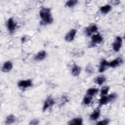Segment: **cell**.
Segmentation results:
<instances>
[{"label":"cell","mask_w":125,"mask_h":125,"mask_svg":"<svg viewBox=\"0 0 125 125\" xmlns=\"http://www.w3.org/2000/svg\"><path fill=\"white\" fill-rule=\"evenodd\" d=\"M40 16L42 20L41 23L43 24H50L53 22V18L49 8H43L42 9L40 12Z\"/></svg>","instance_id":"1"},{"label":"cell","mask_w":125,"mask_h":125,"mask_svg":"<svg viewBox=\"0 0 125 125\" xmlns=\"http://www.w3.org/2000/svg\"><path fill=\"white\" fill-rule=\"evenodd\" d=\"M123 42L122 38L120 36L116 37L115 41L113 43V49L116 52H118L120 50Z\"/></svg>","instance_id":"2"},{"label":"cell","mask_w":125,"mask_h":125,"mask_svg":"<svg viewBox=\"0 0 125 125\" xmlns=\"http://www.w3.org/2000/svg\"><path fill=\"white\" fill-rule=\"evenodd\" d=\"M18 85L19 87L22 88L23 89H25L27 87L32 86V81L30 79L26 80H21L19 82Z\"/></svg>","instance_id":"3"},{"label":"cell","mask_w":125,"mask_h":125,"mask_svg":"<svg viewBox=\"0 0 125 125\" xmlns=\"http://www.w3.org/2000/svg\"><path fill=\"white\" fill-rule=\"evenodd\" d=\"M54 104H55V101H54V100L50 97H48L44 101L43 106L42 108L43 111H45L49 107L53 106Z\"/></svg>","instance_id":"4"},{"label":"cell","mask_w":125,"mask_h":125,"mask_svg":"<svg viewBox=\"0 0 125 125\" xmlns=\"http://www.w3.org/2000/svg\"><path fill=\"white\" fill-rule=\"evenodd\" d=\"M77 33V30L75 29H71L68 33L66 34L65 36V40L68 42H70L74 40L75 35Z\"/></svg>","instance_id":"5"},{"label":"cell","mask_w":125,"mask_h":125,"mask_svg":"<svg viewBox=\"0 0 125 125\" xmlns=\"http://www.w3.org/2000/svg\"><path fill=\"white\" fill-rule=\"evenodd\" d=\"M103 40V38L102 36L98 33L96 34H94L92 36L91 38V43L92 45H95L97 43H100L102 42Z\"/></svg>","instance_id":"6"},{"label":"cell","mask_w":125,"mask_h":125,"mask_svg":"<svg viewBox=\"0 0 125 125\" xmlns=\"http://www.w3.org/2000/svg\"><path fill=\"white\" fill-rule=\"evenodd\" d=\"M7 26L8 30L10 31V32L13 33L16 28L17 24L14 21L12 18H10L7 21Z\"/></svg>","instance_id":"7"},{"label":"cell","mask_w":125,"mask_h":125,"mask_svg":"<svg viewBox=\"0 0 125 125\" xmlns=\"http://www.w3.org/2000/svg\"><path fill=\"white\" fill-rule=\"evenodd\" d=\"M123 61L121 57H118L116 59L110 62H109L108 65H109V66L110 67H115L120 65L121 64L123 63Z\"/></svg>","instance_id":"8"},{"label":"cell","mask_w":125,"mask_h":125,"mask_svg":"<svg viewBox=\"0 0 125 125\" xmlns=\"http://www.w3.org/2000/svg\"><path fill=\"white\" fill-rule=\"evenodd\" d=\"M98 30V27L95 24H93L90 26L86 28L85 30V34L87 36H89L91 35L92 33L96 32Z\"/></svg>","instance_id":"9"},{"label":"cell","mask_w":125,"mask_h":125,"mask_svg":"<svg viewBox=\"0 0 125 125\" xmlns=\"http://www.w3.org/2000/svg\"><path fill=\"white\" fill-rule=\"evenodd\" d=\"M13 67L12 63L10 61H6L3 64L2 67V71L4 72H7L10 71Z\"/></svg>","instance_id":"10"},{"label":"cell","mask_w":125,"mask_h":125,"mask_svg":"<svg viewBox=\"0 0 125 125\" xmlns=\"http://www.w3.org/2000/svg\"><path fill=\"white\" fill-rule=\"evenodd\" d=\"M46 56V53L44 50H42L38 53L35 57V60L37 61H41L43 60Z\"/></svg>","instance_id":"11"},{"label":"cell","mask_w":125,"mask_h":125,"mask_svg":"<svg viewBox=\"0 0 125 125\" xmlns=\"http://www.w3.org/2000/svg\"><path fill=\"white\" fill-rule=\"evenodd\" d=\"M108 63L109 62H107L105 60H103L101 62V63L100 65L99 69V72L101 73L104 72L107 69V68L109 66Z\"/></svg>","instance_id":"12"},{"label":"cell","mask_w":125,"mask_h":125,"mask_svg":"<svg viewBox=\"0 0 125 125\" xmlns=\"http://www.w3.org/2000/svg\"><path fill=\"white\" fill-rule=\"evenodd\" d=\"M81 71V69L80 68V66H79L77 65H74L73 66V67L72 68V70H71V74L72 75L74 76V77H76L78 76Z\"/></svg>","instance_id":"13"},{"label":"cell","mask_w":125,"mask_h":125,"mask_svg":"<svg viewBox=\"0 0 125 125\" xmlns=\"http://www.w3.org/2000/svg\"><path fill=\"white\" fill-rule=\"evenodd\" d=\"M100 113H101V111L100 109L97 108L95 109L93 111V112L90 115V119L93 121L97 120L100 115Z\"/></svg>","instance_id":"14"},{"label":"cell","mask_w":125,"mask_h":125,"mask_svg":"<svg viewBox=\"0 0 125 125\" xmlns=\"http://www.w3.org/2000/svg\"><path fill=\"white\" fill-rule=\"evenodd\" d=\"M70 125H82L83 124V119L81 118H76L73 119L68 123Z\"/></svg>","instance_id":"15"},{"label":"cell","mask_w":125,"mask_h":125,"mask_svg":"<svg viewBox=\"0 0 125 125\" xmlns=\"http://www.w3.org/2000/svg\"><path fill=\"white\" fill-rule=\"evenodd\" d=\"M112 9V7L111 5L109 4H107L105 5H104L103 6H102L100 8V10L101 12L104 14H106L107 13H108Z\"/></svg>","instance_id":"16"},{"label":"cell","mask_w":125,"mask_h":125,"mask_svg":"<svg viewBox=\"0 0 125 125\" xmlns=\"http://www.w3.org/2000/svg\"><path fill=\"white\" fill-rule=\"evenodd\" d=\"M106 81V78L104 76H98L96 78L95 82L98 85H102Z\"/></svg>","instance_id":"17"},{"label":"cell","mask_w":125,"mask_h":125,"mask_svg":"<svg viewBox=\"0 0 125 125\" xmlns=\"http://www.w3.org/2000/svg\"><path fill=\"white\" fill-rule=\"evenodd\" d=\"M109 102L107 96L105 95H103L99 100V105L100 106L106 104Z\"/></svg>","instance_id":"18"},{"label":"cell","mask_w":125,"mask_h":125,"mask_svg":"<svg viewBox=\"0 0 125 125\" xmlns=\"http://www.w3.org/2000/svg\"><path fill=\"white\" fill-rule=\"evenodd\" d=\"M16 120L15 117L13 115H9L8 116L5 120V124L7 125L13 123Z\"/></svg>","instance_id":"19"},{"label":"cell","mask_w":125,"mask_h":125,"mask_svg":"<svg viewBox=\"0 0 125 125\" xmlns=\"http://www.w3.org/2000/svg\"><path fill=\"white\" fill-rule=\"evenodd\" d=\"M99 91V89L96 88H89L87 91V94L88 95L90 96H93L95 95Z\"/></svg>","instance_id":"20"},{"label":"cell","mask_w":125,"mask_h":125,"mask_svg":"<svg viewBox=\"0 0 125 125\" xmlns=\"http://www.w3.org/2000/svg\"><path fill=\"white\" fill-rule=\"evenodd\" d=\"M92 99V97L87 95L84 97L83 102L84 104L87 105V104H89L91 103Z\"/></svg>","instance_id":"21"},{"label":"cell","mask_w":125,"mask_h":125,"mask_svg":"<svg viewBox=\"0 0 125 125\" xmlns=\"http://www.w3.org/2000/svg\"><path fill=\"white\" fill-rule=\"evenodd\" d=\"M78 2L77 0H70L66 2V5L68 7H71L75 6Z\"/></svg>","instance_id":"22"},{"label":"cell","mask_w":125,"mask_h":125,"mask_svg":"<svg viewBox=\"0 0 125 125\" xmlns=\"http://www.w3.org/2000/svg\"><path fill=\"white\" fill-rule=\"evenodd\" d=\"M109 89V87L104 86L101 90V93L102 95H106L107 94Z\"/></svg>","instance_id":"23"},{"label":"cell","mask_w":125,"mask_h":125,"mask_svg":"<svg viewBox=\"0 0 125 125\" xmlns=\"http://www.w3.org/2000/svg\"><path fill=\"white\" fill-rule=\"evenodd\" d=\"M117 95L116 93H111V94H110L109 96H107L109 102L114 101L117 98Z\"/></svg>","instance_id":"24"},{"label":"cell","mask_w":125,"mask_h":125,"mask_svg":"<svg viewBox=\"0 0 125 125\" xmlns=\"http://www.w3.org/2000/svg\"><path fill=\"white\" fill-rule=\"evenodd\" d=\"M109 122V120L106 119H104L102 121H101L98 122L97 123V125H106L108 124Z\"/></svg>","instance_id":"25"},{"label":"cell","mask_w":125,"mask_h":125,"mask_svg":"<svg viewBox=\"0 0 125 125\" xmlns=\"http://www.w3.org/2000/svg\"><path fill=\"white\" fill-rule=\"evenodd\" d=\"M39 124V121L37 119H33L32 121H31L30 123V125H36Z\"/></svg>","instance_id":"26"}]
</instances>
